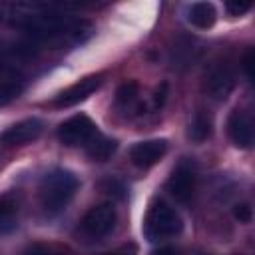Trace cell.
<instances>
[{"label":"cell","instance_id":"6da1fadb","mask_svg":"<svg viewBox=\"0 0 255 255\" xmlns=\"http://www.w3.org/2000/svg\"><path fill=\"white\" fill-rule=\"evenodd\" d=\"M80 4H52L12 0L0 2V24L28 32L36 42L84 44L94 34V24L84 18H70L66 10H78Z\"/></svg>","mask_w":255,"mask_h":255},{"label":"cell","instance_id":"7a4b0ae2","mask_svg":"<svg viewBox=\"0 0 255 255\" xmlns=\"http://www.w3.org/2000/svg\"><path fill=\"white\" fill-rule=\"evenodd\" d=\"M78 185H80V181L74 171H70L66 167L50 169L40 179V187H38L40 205H42L44 213H48V215L62 213L68 207V203L74 199Z\"/></svg>","mask_w":255,"mask_h":255},{"label":"cell","instance_id":"3957f363","mask_svg":"<svg viewBox=\"0 0 255 255\" xmlns=\"http://www.w3.org/2000/svg\"><path fill=\"white\" fill-rule=\"evenodd\" d=\"M183 229V219L175 207H171L163 199H155L149 203L147 213L143 217V235L147 241L155 243L161 239H169L179 235Z\"/></svg>","mask_w":255,"mask_h":255},{"label":"cell","instance_id":"277c9868","mask_svg":"<svg viewBox=\"0 0 255 255\" xmlns=\"http://www.w3.org/2000/svg\"><path fill=\"white\" fill-rule=\"evenodd\" d=\"M235 88V68L227 58H215L203 76V92L211 100H227Z\"/></svg>","mask_w":255,"mask_h":255},{"label":"cell","instance_id":"5b68a950","mask_svg":"<svg viewBox=\"0 0 255 255\" xmlns=\"http://www.w3.org/2000/svg\"><path fill=\"white\" fill-rule=\"evenodd\" d=\"M118 223V211L112 203H100L94 205L84 217H82V233H86L92 239H102L110 235L116 229Z\"/></svg>","mask_w":255,"mask_h":255},{"label":"cell","instance_id":"8992f818","mask_svg":"<svg viewBox=\"0 0 255 255\" xmlns=\"http://www.w3.org/2000/svg\"><path fill=\"white\" fill-rule=\"evenodd\" d=\"M98 131V126L86 114H76L60 124L58 139L66 147H84Z\"/></svg>","mask_w":255,"mask_h":255},{"label":"cell","instance_id":"52a82bcc","mask_svg":"<svg viewBox=\"0 0 255 255\" xmlns=\"http://www.w3.org/2000/svg\"><path fill=\"white\" fill-rule=\"evenodd\" d=\"M195 181H197L195 169H193L189 163L181 161V163L171 171V175H169V179H167V191H169V195H171L175 201L187 203V201H191V197H193V193H195Z\"/></svg>","mask_w":255,"mask_h":255},{"label":"cell","instance_id":"ba28073f","mask_svg":"<svg viewBox=\"0 0 255 255\" xmlns=\"http://www.w3.org/2000/svg\"><path fill=\"white\" fill-rule=\"evenodd\" d=\"M104 82V74L98 72V74H90L82 80H78L76 84H72L70 88H66L56 100H54V106L56 108H70V106H76L80 102H84L86 98H90Z\"/></svg>","mask_w":255,"mask_h":255},{"label":"cell","instance_id":"9c48e42d","mask_svg":"<svg viewBox=\"0 0 255 255\" xmlns=\"http://www.w3.org/2000/svg\"><path fill=\"white\" fill-rule=\"evenodd\" d=\"M227 133L235 147L249 149L253 145L255 133H253V120L243 110H233L227 118Z\"/></svg>","mask_w":255,"mask_h":255},{"label":"cell","instance_id":"30bf717a","mask_svg":"<svg viewBox=\"0 0 255 255\" xmlns=\"http://www.w3.org/2000/svg\"><path fill=\"white\" fill-rule=\"evenodd\" d=\"M167 151V139L159 137V139H145V141H137L135 145H131L129 149V159L135 167L139 169H147L151 165H155Z\"/></svg>","mask_w":255,"mask_h":255},{"label":"cell","instance_id":"8fae6325","mask_svg":"<svg viewBox=\"0 0 255 255\" xmlns=\"http://www.w3.org/2000/svg\"><path fill=\"white\" fill-rule=\"evenodd\" d=\"M42 131H44V124L38 118H26V120L16 122L8 129H4L0 139L8 145H24V143L38 139Z\"/></svg>","mask_w":255,"mask_h":255},{"label":"cell","instance_id":"7c38bea8","mask_svg":"<svg viewBox=\"0 0 255 255\" xmlns=\"http://www.w3.org/2000/svg\"><path fill=\"white\" fill-rule=\"evenodd\" d=\"M24 74L16 66L0 60V106L16 100L24 90Z\"/></svg>","mask_w":255,"mask_h":255},{"label":"cell","instance_id":"4fadbf2b","mask_svg":"<svg viewBox=\"0 0 255 255\" xmlns=\"http://www.w3.org/2000/svg\"><path fill=\"white\" fill-rule=\"evenodd\" d=\"M20 221V201L12 193L0 195V237L16 231Z\"/></svg>","mask_w":255,"mask_h":255},{"label":"cell","instance_id":"5bb4252c","mask_svg":"<svg viewBox=\"0 0 255 255\" xmlns=\"http://www.w3.org/2000/svg\"><path fill=\"white\" fill-rule=\"evenodd\" d=\"M185 20L199 30H209L217 20V10L211 2H191L185 8Z\"/></svg>","mask_w":255,"mask_h":255},{"label":"cell","instance_id":"9a60e30c","mask_svg":"<svg viewBox=\"0 0 255 255\" xmlns=\"http://www.w3.org/2000/svg\"><path fill=\"white\" fill-rule=\"evenodd\" d=\"M84 149H86L88 157H92V159H96V161H106V159H110V157L116 153L118 141H116L114 137H108V135L96 131V135L84 145Z\"/></svg>","mask_w":255,"mask_h":255},{"label":"cell","instance_id":"2e32d148","mask_svg":"<svg viewBox=\"0 0 255 255\" xmlns=\"http://www.w3.org/2000/svg\"><path fill=\"white\" fill-rule=\"evenodd\" d=\"M197 56V48L195 42L189 38H179L175 42V46L171 48V64L173 68H185L189 66Z\"/></svg>","mask_w":255,"mask_h":255},{"label":"cell","instance_id":"e0dca14e","mask_svg":"<svg viewBox=\"0 0 255 255\" xmlns=\"http://www.w3.org/2000/svg\"><path fill=\"white\" fill-rule=\"evenodd\" d=\"M187 135L189 139L193 141H205L209 135H211V118L205 114V112H195L191 122H189V129H187Z\"/></svg>","mask_w":255,"mask_h":255},{"label":"cell","instance_id":"ac0fdd59","mask_svg":"<svg viewBox=\"0 0 255 255\" xmlns=\"http://www.w3.org/2000/svg\"><path fill=\"white\" fill-rule=\"evenodd\" d=\"M118 106L124 110V112H131L137 108V102H139V86L135 82H126L118 88Z\"/></svg>","mask_w":255,"mask_h":255},{"label":"cell","instance_id":"d6986e66","mask_svg":"<svg viewBox=\"0 0 255 255\" xmlns=\"http://www.w3.org/2000/svg\"><path fill=\"white\" fill-rule=\"evenodd\" d=\"M225 10L231 14V16H243L251 10V2H245V0H229L225 2Z\"/></svg>","mask_w":255,"mask_h":255},{"label":"cell","instance_id":"ffe728a7","mask_svg":"<svg viewBox=\"0 0 255 255\" xmlns=\"http://www.w3.org/2000/svg\"><path fill=\"white\" fill-rule=\"evenodd\" d=\"M233 217L239 221V223H251L253 219V209L249 203H237L233 207Z\"/></svg>","mask_w":255,"mask_h":255},{"label":"cell","instance_id":"44dd1931","mask_svg":"<svg viewBox=\"0 0 255 255\" xmlns=\"http://www.w3.org/2000/svg\"><path fill=\"white\" fill-rule=\"evenodd\" d=\"M26 255H68V253H62V251H56V249H52V247H48V245L36 243V245H32V247L26 251Z\"/></svg>","mask_w":255,"mask_h":255},{"label":"cell","instance_id":"7402d4cb","mask_svg":"<svg viewBox=\"0 0 255 255\" xmlns=\"http://www.w3.org/2000/svg\"><path fill=\"white\" fill-rule=\"evenodd\" d=\"M243 72H245V76H247V80L251 82V78H253V72H251V66H253V52L251 50H247L245 52V56H243Z\"/></svg>","mask_w":255,"mask_h":255},{"label":"cell","instance_id":"603a6c76","mask_svg":"<svg viewBox=\"0 0 255 255\" xmlns=\"http://www.w3.org/2000/svg\"><path fill=\"white\" fill-rule=\"evenodd\" d=\"M151 255H177L171 247H159V249H155Z\"/></svg>","mask_w":255,"mask_h":255},{"label":"cell","instance_id":"cb8c5ba5","mask_svg":"<svg viewBox=\"0 0 255 255\" xmlns=\"http://www.w3.org/2000/svg\"><path fill=\"white\" fill-rule=\"evenodd\" d=\"M6 54H8V50L2 46V42H0V60H4L6 58Z\"/></svg>","mask_w":255,"mask_h":255},{"label":"cell","instance_id":"d4e9b609","mask_svg":"<svg viewBox=\"0 0 255 255\" xmlns=\"http://www.w3.org/2000/svg\"><path fill=\"white\" fill-rule=\"evenodd\" d=\"M102 255H124V253H116V251H114V253H102Z\"/></svg>","mask_w":255,"mask_h":255}]
</instances>
